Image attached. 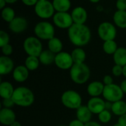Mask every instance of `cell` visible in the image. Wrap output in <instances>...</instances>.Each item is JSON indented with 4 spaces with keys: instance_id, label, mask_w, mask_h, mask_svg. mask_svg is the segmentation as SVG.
Wrapping results in <instances>:
<instances>
[{
    "instance_id": "1",
    "label": "cell",
    "mask_w": 126,
    "mask_h": 126,
    "mask_svg": "<svg viewBox=\"0 0 126 126\" xmlns=\"http://www.w3.org/2000/svg\"><path fill=\"white\" fill-rule=\"evenodd\" d=\"M68 36L72 44L77 47H83L90 41L92 33L86 25L73 24L68 29Z\"/></svg>"
},
{
    "instance_id": "2",
    "label": "cell",
    "mask_w": 126,
    "mask_h": 126,
    "mask_svg": "<svg viewBox=\"0 0 126 126\" xmlns=\"http://www.w3.org/2000/svg\"><path fill=\"white\" fill-rule=\"evenodd\" d=\"M12 99L16 105L27 107L34 102V94L30 89L26 87H18L14 90Z\"/></svg>"
},
{
    "instance_id": "3",
    "label": "cell",
    "mask_w": 126,
    "mask_h": 126,
    "mask_svg": "<svg viewBox=\"0 0 126 126\" xmlns=\"http://www.w3.org/2000/svg\"><path fill=\"white\" fill-rule=\"evenodd\" d=\"M72 80L78 84L85 83L89 78L90 70L89 66L83 63H74L70 69Z\"/></svg>"
},
{
    "instance_id": "4",
    "label": "cell",
    "mask_w": 126,
    "mask_h": 126,
    "mask_svg": "<svg viewBox=\"0 0 126 126\" xmlns=\"http://www.w3.org/2000/svg\"><path fill=\"white\" fill-rule=\"evenodd\" d=\"M34 32L39 39L49 41L55 37V27L48 21H40L35 26Z\"/></svg>"
},
{
    "instance_id": "5",
    "label": "cell",
    "mask_w": 126,
    "mask_h": 126,
    "mask_svg": "<svg viewBox=\"0 0 126 126\" xmlns=\"http://www.w3.org/2000/svg\"><path fill=\"white\" fill-rule=\"evenodd\" d=\"M24 49L29 56L38 57L42 52V44L37 37L30 36L24 41Z\"/></svg>"
},
{
    "instance_id": "6",
    "label": "cell",
    "mask_w": 126,
    "mask_h": 126,
    "mask_svg": "<svg viewBox=\"0 0 126 126\" xmlns=\"http://www.w3.org/2000/svg\"><path fill=\"white\" fill-rule=\"evenodd\" d=\"M61 101L66 107L72 109H78L81 106L82 99L78 92L73 90H69L62 94Z\"/></svg>"
},
{
    "instance_id": "7",
    "label": "cell",
    "mask_w": 126,
    "mask_h": 126,
    "mask_svg": "<svg viewBox=\"0 0 126 126\" xmlns=\"http://www.w3.org/2000/svg\"><path fill=\"white\" fill-rule=\"evenodd\" d=\"M55 8L52 2L48 0L38 1L35 5V13L41 18L47 19L55 15Z\"/></svg>"
},
{
    "instance_id": "8",
    "label": "cell",
    "mask_w": 126,
    "mask_h": 126,
    "mask_svg": "<svg viewBox=\"0 0 126 126\" xmlns=\"http://www.w3.org/2000/svg\"><path fill=\"white\" fill-rule=\"evenodd\" d=\"M97 34L104 41L114 40L117 35V29L112 23L104 21L99 25L97 28Z\"/></svg>"
},
{
    "instance_id": "9",
    "label": "cell",
    "mask_w": 126,
    "mask_h": 126,
    "mask_svg": "<svg viewBox=\"0 0 126 126\" xmlns=\"http://www.w3.org/2000/svg\"><path fill=\"white\" fill-rule=\"evenodd\" d=\"M123 93L124 92L121 89L120 86L112 83L111 85L105 86L103 95L109 102L115 103L117 101L121 100L123 97Z\"/></svg>"
},
{
    "instance_id": "10",
    "label": "cell",
    "mask_w": 126,
    "mask_h": 126,
    "mask_svg": "<svg viewBox=\"0 0 126 126\" xmlns=\"http://www.w3.org/2000/svg\"><path fill=\"white\" fill-rule=\"evenodd\" d=\"M53 23L61 29H69L74 24L72 16L68 12H56L53 16Z\"/></svg>"
},
{
    "instance_id": "11",
    "label": "cell",
    "mask_w": 126,
    "mask_h": 126,
    "mask_svg": "<svg viewBox=\"0 0 126 126\" xmlns=\"http://www.w3.org/2000/svg\"><path fill=\"white\" fill-rule=\"evenodd\" d=\"M55 65L61 69H71L74 64L71 54L66 52H61L55 55Z\"/></svg>"
},
{
    "instance_id": "12",
    "label": "cell",
    "mask_w": 126,
    "mask_h": 126,
    "mask_svg": "<svg viewBox=\"0 0 126 126\" xmlns=\"http://www.w3.org/2000/svg\"><path fill=\"white\" fill-rule=\"evenodd\" d=\"M27 27V21L21 16L16 17L9 23V29L14 33H21Z\"/></svg>"
},
{
    "instance_id": "13",
    "label": "cell",
    "mask_w": 126,
    "mask_h": 126,
    "mask_svg": "<svg viewBox=\"0 0 126 126\" xmlns=\"http://www.w3.org/2000/svg\"><path fill=\"white\" fill-rule=\"evenodd\" d=\"M71 16L74 24H85L88 18L87 11L83 7H77L74 8L72 11Z\"/></svg>"
},
{
    "instance_id": "14",
    "label": "cell",
    "mask_w": 126,
    "mask_h": 126,
    "mask_svg": "<svg viewBox=\"0 0 126 126\" xmlns=\"http://www.w3.org/2000/svg\"><path fill=\"white\" fill-rule=\"evenodd\" d=\"M87 106L92 111V113L99 114L100 112L106 109V103L101 98L94 97L89 100Z\"/></svg>"
},
{
    "instance_id": "15",
    "label": "cell",
    "mask_w": 126,
    "mask_h": 126,
    "mask_svg": "<svg viewBox=\"0 0 126 126\" xmlns=\"http://www.w3.org/2000/svg\"><path fill=\"white\" fill-rule=\"evenodd\" d=\"M16 121L15 113L8 108L2 109L0 111V122L5 126H10Z\"/></svg>"
},
{
    "instance_id": "16",
    "label": "cell",
    "mask_w": 126,
    "mask_h": 126,
    "mask_svg": "<svg viewBox=\"0 0 126 126\" xmlns=\"http://www.w3.org/2000/svg\"><path fill=\"white\" fill-rule=\"evenodd\" d=\"M13 61L8 56L3 55L0 57V74L1 75L10 73L13 69Z\"/></svg>"
},
{
    "instance_id": "17",
    "label": "cell",
    "mask_w": 126,
    "mask_h": 126,
    "mask_svg": "<svg viewBox=\"0 0 126 126\" xmlns=\"http://www.w3.org/2000/svg\"><path fill=\"white\" fill-rule=\"evenodd\" d=\"M13 75L16 81L19 83L24 82L29 76V69L25 66H18L13 70Z\"/></svg>"
},
{
    "instance_id": "18",
    "label": "cell",
    "mask_w": 126,
    "mask_h": 126,
    "mask_svg": "<svg viewBox=\"0 0 126 126\" xmlns=\"http://www.w3.org/2000/svg\"><path fill=\"white\" fill-rule=\"evenodd\" d=\"M92 111L89 110L88 106H81L77 109V118L84 124L90 122L92 118Z\"/></svg>"
},
{
    "instance_id": "19",
    "label": "cell",
    "mask_w": 126,
    "mask_h": 126,
    "mask_svg": "<svg viewBox=\"0 0 126 126\" xmlns=\"http://www.w3.org/2000/svg\"><path fill=\"white\" fill-rule=\"evenodd\" d=\"M105 86L99 81H94L91 83L88 88H87V92L88 93L92 96V97H98L101 94H103V90H104Z\"/></svg>"
},
{
    "instance_id": "20",
    "label": "cell",
    "mask_w": 126,
    "mask_h": 126,
    "mask_svg": "<svg viewBox=\"0 0 126 126\" xmlns=\"http://www.w3.org/2000/svg\"><path fill=\"white\" fill-rule=\"evenodd\" d=\"M56 54L53 53L49 49L43 50L41 55L38 56L40 63H41L44 65H50L53 62L55 63Z\"/></svg>"
},
{
    "instance_id": "21",
    "label": "cell",
    "mask_w": 126,
    "mask_h": 126,
    "mask_svg": "<svg viewBox=\"0 0 126 126\" xmlns=\"http://www.w3.org/2000/svg\"><path fill=\"white\" fill-rule=\"evenodd\" d=\"M114 24L120 28L126 29V10H117L113 16Z\"/></svg>"
},
{
    "instance_id": "22",
    "label": "cell",
    "mask_w": 126,
    "mask_h": 126,
    "mask_svg": "<svg viewBox=\"0 0 126 126\" xmlns=\"http://www.w3.org/2000/svg\"><path fill=\"white\" fill-rule=\"evenodd\" d=\"M14 90L12 84L9 82H1L0 84V95L3 99L12 97Z\"/></svg>"
},
{
    "instance_id": "23",
    "label": "cell",
    "mask_w": 126,
    "mask_h": 126,
    "mask_svg": "<svg viewBox=\"0 0 126 126\" xmlns=\"http://www.w3.org/2000/svg\"><path fill=\"white\" fill-rule=\"evenodd\" d=\"M114 61L115 64L124 66L126 65V49L124 47H118L114 54Z\"/></svg>"
},
{
    "instance_id": "24",
    "label": "cell",
    "mask_w": 126,
    "mask_h": 126,
    "mask_svg": "<svg viewBox=\"0 0 126 126\" xmlns=\"http://www.w3.org/2000/svg\"><path fill=\"white\" fill-rule=\"evenodd\" d=\"M52 4L56 12H68L71 7V1L53 0Z\"/></svg>"
},
{
    "instance_id": "25",
    "label": "cell",
    "mask_w": 126,
    "mask_h": 126,
    "mask_svg": "<svg viewBox=\"0 0 126 126\" xmlns=\"http://www.w3.org/2000/svg\"><path fill=\"white\" fill-rule=\"evenodd\" d=\"M71 55H72L74 63H84V61L86 60V56L85 51L80 47L75 48L72 52Z\"/></svg>"
},
{
    "instance_id": "26",
    "label": "cell",
    "mask_w": 126,
    "mask_h": 126,
    "mask_svg": "<svg viewBox=\"0 0 126 126\" xmlns=\"http://www.w3.org/2000/svg\"><path fill=\"white\" fill-rule=\"evenodd\" d=\"M48 47L53 53L58 54L61 52L63 49V44L59 38L54 37L48 41Z\"/></svg>"
},
{
    "instance_id": "27",
    "label": "cell",
    "mask_w": 126,
    "mask_h": 126,
    "mask_svg": "<svg viewBox=\"0 0 126 126\" xmlns=\"http://www.w3.org/2000/svg\"><path fill=\"white\" fill-rule=\"evenodd\" d=\"M111 110L112 112L117 116H122L126 114V103L122 100L117 101L113 103L111 105Z\"/></svg>"
},
{
    "instance_id": "28",
    "label": "cell",
    "mask_w": 126,
    "mask_h": 126,
    "mask_svg": "<svg viewBox=\"0 0 126 126\" xmlns=\"http://www.w3.org/2000/svg\"><path fill=\"white\" fill-rule=\"evenodd\" d=\"M103 51L108 54V55H114L117 49H118L117 43L114 41V40H110L104 41L103 45Z\"/></svg>"
},
{
    "instance_id": "29",
    "label": "cell",
    "mask_w": 126,
    "mask_h": 126,
    "mask_svg": "<svg viewBox=\"0 0 126 126\" xmlns=\"http://www.w3.org/2000/svg\"><path fill=\"white\" fill-rule=\"evenodd\" d=\"M39 58L35 56H28L25 61V66L30 71H34L38 69L39 66Z\"/></svg>"
},
{
    "instance_id": "30",
    "label": "cell",
    "mask_w": 126,
    "mask_h": 126,
    "mask_svg": "<svg viewBox=\"0 0 126 126\" xmlns=\"http://www.w3.org/2000/svg\"><path fill=\"white\" fill-rule=\"evenodd\" d=\"M1 18L4 21L10 23L16 18V14L14 10L10 7H5L1 10Z\"/></svg>"
},
{
    "instance_id": "31",
    "label": "cell",
    "mask_w": 126,
    "mask_h": 126,
    "mask_svg": "<svg viewBox=\"0 0 126 126\" xmlns=\"http://www.w3.org/2000/svg\"><path fill=\"white\" fill-rule=\"evenodd\" d=\"M98 118H99V120H100V121L101 123H107L111 120V114L107 109H105L104 111H103L102 112H100L98 114Z\"/></svg>"
},
{
    "instance_id": "32",
    "label": "cell",
    "mask_w": 126,
    "mask_h": 126,
    "mask_svg": "<svg viewBox=\"0 0 126 126\" xmlns=\"http://www.w3.org/2000/svg\"><path fill=\"white\" fill-rule=\"evenodd\" d=\"M10 41V36L4 30L0 31V47H2L6 44H8Z\"/></svg>"
},
{
    "instance_id": "33",
    "label": "cell",
    "mask_w": 126,
    "mask_h": 126,
    "mask_svg": "<svg viewBox=\"0 0 126 126\" xmlns=\"http://www.w3.org/2000/svg\"><path fill=\"white\" fill-rule=\"evenodd\" d=\"M1 48V52L3 55L5 56H9L13 53V47L10 44H6Z\"/></svg>"
},
{
    "instance_id": "34",
    "label": "cell",
    "mask_w": 126,
    "mask_h": 126,
    "mask_svg": "<svg viewBox=\"0 0 126 126\" xmlns=\"http://www.w3.org/2000/svg\"><path fill=\"white\" fill-rule=\"evenodd\" d=\"M112 72L113 75L117 77L120 76L121 75H123V66L115 64V66H114V67L112 68Z\"/></svg>"
},
{
    "instance_id": "35",
    "label": "cell",
    "mask_w": 126,
    "mask_h": 126,
    "mask_svg": "<svg viewBox=\"0 0 126 126\" xmlns=\"http://www.w3.org/2000/svg\"><path fill=\"white\" fill-rule=\"evenodd\" d=\"M117 10H126V0H117L116 2Z\"/></svg>"
},
{
    "instance_id": "36",
    "label": "cell",
    "mask_w": 126,
    "mask_h": 126,
    "mask_svg": "<svg viewBox=\"0 0 126 126\" xmlns=\"http://www.w3.org/2000/svg\"><path fill=\"white\" fill-rule=\"evenodd\" d=\"M3 105L4 106V108H8L10 109V107H12L13 105H15L12 97L10 98H7V99H4V101H3Z\"/></svg>"
},
{
    "instance_id": "37",
    "label": "cell",
    "mask_w": 126,
    "mask_h": 126,
    "mask_svg": "<svg viewBox=\"0 0 126 126\" xmlns=\"http://www.w3.org/2000/svg\"><path fill=\"white\" fill-rule=\"evenodd\" d=\"M21 1L27 6H33L38 3V0H21Z\"/></svg>"
},
{
    "instance_id": "38",
    "label": "cell",
    "mask_w": 126,
    "mask_h": 126,
    "mask_svg": "<svg viewBox=\"0 0 126 126\" xmlns=\"http://www.w3.org/2000/svg\"><path fill=\"white\" fill-rule=\"evenodd\" d=\"M118 124L120 126H126V114L120 117Z\"/></svg>"
},
{
    "instance_id": "39",
    "label": "cell",
    "mask_w": 126,
    "mask_h": 126,
    "mask_svg": "<svg viewBox=\"0 0 126 126\" xmlns=\"http://www.w3.org/2000/svg\"><path fill=\"white\" fill-rule=\"evenodd\" d=\"M103 82H104L106 86V85H111V84L113 83V79H112V78L110 75H106L104 77Z\"/></svg>"
},
{
    "instance_id": "40",
    "label": "cell",
    "mask_w": 126,
    "mask_h": 126,
    "mask_svg": "<svg viewBox=\"0 0 126 126\" xmlns=\"http://www.w3.org/2000/svg\"><path fill=\"white\" fill-rule=\"evenodd\" d=\"M69 126H85V124L79 120H74L69 123Z\"/></svg>"
},
{
    "instance_id": "41",
    "label": "cell",
    "mask_w": 126,
    "mask_h": 126,
    "mask_svg": "<svg viewBox=\"0 0 126 126\" xmlns=\"http://www.w3.org/2000/svg\"><path fill=\"white\" fill-rule=\"evenodd\" d=\"M120 88L124 93H126V80H124L120 85Z\"/></svg>"
},
{
    "instance_id": "42",
    "label": "cell",
    "mask_w": 126,
    "mask_h": 126,
    "mask_svg": "<svg viewBox=\"0 0 126 126\" xmlns=\"http://www.w3.org/2000/svg\"><path fill=\"white\" fill-rule=\"evenodd\" d=\"M85 126H101L99 123L96 122H89L85 124Z\"/></svg>"
},
{
    "instance_id": "43",
    "label": "cell",
    "mask_w": 126,
    "mask_h": 126,
    "mask_svg": "<svg viewBox=\"0 0 126 126\" xmlns=\"http://www.w3.org/2000/svg\"><path fill=\"white\" fill-rule=\"evenodd\" d=\"M7 2L5 0H0V8L2 10L5 7V5H6Z\"/></svg>"
},
{
    "instance_id": "44",
    "label": "cell",
    "mask_w": 126,
    "mask_h": 126,
    "mask_svg": "<svg viewBox=\"0 0 126 126\" xmlns=\"http://www.w3.org/2000/svg\"><path fill=\"white\" fill-rule=\"evenodd\" d=\"M10 126H21V125L18 123V122H17V121H15L14 123H13Z\"/></svg>"
},
{
    "instance_id": "45",
    "label": "cell",
    "mask_w": 126,
    "mask_h": 126,
    "mask_svg": "<svg viewBox=\"0 0 126 126\" xmlns=\"http://www.w3.org/2000/svg\"><path fill=\"white\" fill-rule=\"evenodd\" d=\"M5 1L7 4H13V3L16 2L18 0H5Z\"/></svg>"
},
{
    "instance_id": "46",
    "label": "cell",
    "mask_w": 126,
    "mask_h": 126,
    "mask_svg": "<svg viewBox=\"0 0 126 126\" xmlns=\"http://www.w3.org/2000/svg\"><path fill=\"white\" fill-rule=\"evenodd\" d=\"M123 75L126 78V65L123 66Z\"/></svg>"
},
{
    "instance_id": "47",
    "label": "cell",
    "mask_w": 126,
    "mask_h": 126,
    "mask_svg": "<svg viewBox=\"0 0 126 126\" xmlns=\"http://www.w3.org/2000/svg\"><path fill=\"white\" fill-rule=\"evenodd\" d=\"M91 2H92V3H97V2H99L100 0H89Z\"/></svg>"
},
{
    "instance_id": "48",
    "label": "cell",
    "mask_w": 126,
    "mask_h": 126,
    "mask_svg": "<svg viewBox=\"0 0 126 126\" xmlns=\"http://www.w3.org/2000/svg\"><path fill=\"white\" fill-rule=\"evenodd\" d=\"M119 126V124H118V123H117V124H116V125H115V126Z\"/></svg>"
},
{
    "instance_id": "49",
    "label": "cell",
    "mask_w": 126,
    "mask_h": 126,
    "mask_svg": "<svg viewBox=\"0 0 126 126\" xmlns=\"http://www.w3.org/2000/svg\"><path fill=\"white\" fill-rule=\"evenodd\" d=\"M38 1H46V0H38Z\"/></svg>"
}]
</instances>
